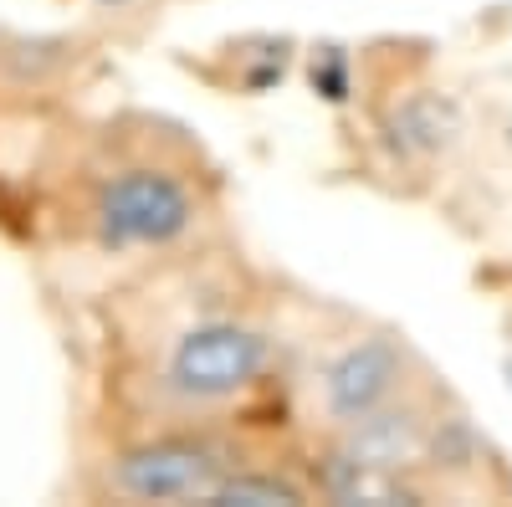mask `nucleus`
I'll use <instances>...</instances> for the list:
<instances>
[{
	"label": "nucleus",
	"instance_id": "f257e3e1",
	"mask_svg": "<svg viewBox=\"0 0 512 507\" xmlns=\"http://www.w3.org/2000/svg\"><path fill=\"white\" fill-rule=\"evenodd\" d=\"M88 313V431L287 426L292 298L231 236L103 287Z\"/></svg>",
	"mask_w": 512,
	"mask_h": 507
},
{
	"label": "nucleus",
	"instance_id": "f03ea898",
	"mask_svg": "<svg viewBox=\"0 0 512 507\" xmlns=\"http://www.w3.org/2000/svg\"><path fill=\"white\" fill-rule=\"evenodd\" d=\"M21 210L31 251L82 303L231 236L221 164L185 123L144 108L57 118L31 149Z\"/></svg>",
	"mask_w": 512,
	"mask_h": 507
},
{
	"label": "nucleus",
	"instance_id": "7ed1b4c3",
	"mask_svg": "<svg viewBox=\"0 0 512 507\" xmlns=\"http://www.w3.org/2000/svg\"><path fill=\"white\" fill-rule=\"evenodd\" d=\"M431 379V359L400 328L323 298H292L282 400L287 426L303 436V446L359 431Z\"/></svg>",
	"mask_w": 512,
	"mask_h": 507
},
{
	"label": "nucleus",
	"instance_id": "20e7f679",
	"mask_svg": "<svg viewBox=\"0 0 512 507\" xmlns=\"http://www.w3.org/2000/svg\"><path fill=\"white\" fill-rule=\"evenodd\" d=\"M292 426H175L139 436H82L72 497L82 502H123V507H180L216 502L221 487L262 456Z\"/></svg>",
	"mask_w": 512,
	"mask_h": 507
},
{
	"label": "nucleus",
	"instance_id": "39448f33",
	"mask_svg": "<svg viewBox=\"0 0 512 507\" xmlns=\"http://www.w3.org/2000/svg\"><path fill=\"white\" fill-rule=\"evenodd\" d=\"M103 57L98 36L82 31H26L0 26V113L47 118L62 113L93 82Z\"/></svg>",
	"mask_w": 512,
	"mask_h": 507
},
{
	"label": "nucleus",
	"instance_id": "423d86ee",
	"mask_svg": "<svg viewBox=\"0 0 512 507\" xmlns=\"http://www.w3.org/2000/svg\"><path fill=\"white\" fill-rule=\"evenodd\" d=\"M169 0H88V11L103 31H118V26H144L154 21Z\"/></svg>",
	"mask_w": 512,
	"mask_h": 507
},
{
	"label": "nucleus",
	"instance_id": "0eeeda50",
	"mask_svg": "<svg viewBox=\"0 0 512 507\" xmlns=\"http://www.w3.org/2000/svg\"><path fill=\"white\" fill-rule=\"evenodd\" d=\"M0 26H6V21H0Z\"/></svg>",
	"mask_w": 512,
	"mask_h": 507
}]
</instances>
